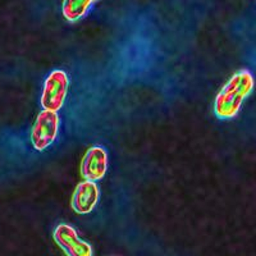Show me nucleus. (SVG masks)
Wrapping results in <instances>:
<instances>
[{"instance_id":"1","label":"nucleus","mask_w":256,"mask_h":256,"mask_svg":"<svg viewBox=\"0 0 256 256\" xmlns=\"http://www.w3.org/2000/svg\"><path fill=\"white\" fill-rule=\"evenodd\" d=\"M254 80L251 73L241 70L233 74L230 81L219 91L214 102V113L219 120L234 118L241 108L242 102L251 92Z\"/></svg>"},{"instance_id":"6","label":"nucleus","mask_w":256,"mask_h":256,"mask_svg":"<svg viewBox=\"0 0 256 256\" xmlns=\"http://www.w3.org/2000/svg\"><path fill=\"white\" fill-rule=\"evenodd\" d=\"M100 200V190L96 182L82 180L77 184L70 198V206L77 214H90Z\"/></svg>"},{"instance_id":"5","label":"nucleus","mask_w":256,"mask_h":256,"mask_svg":"<svg viewBox=\"0 0 256 256\" xmlns=\"http://www.w3.org/2000/svg\"><path fill=\"white\" fill-rule=\"evenodd\" d=\"M108 170V152L104 146H91L82 158L80 173L81 177L86 180H102Z\"/></svg>"},{"instance_id":"7","label":"nucleus","mask_w":256,"mask_h":256,"mask_svg":"<svg viewBox=\"0 0 256 256\" xmlns=\"http://www.w3.org/2000/svg\"><path fill=\"white\" fill-rule=\"evenodd\" d=\"M95 0H63V12L64 18L70 22H76L86 16L88 9L94 4Z\"/></svg>"},{"instance_id":"3","label":"nucleus","mask_w":256,"mask_h":256,"mask_svg":"<svg viewBox=\"0 0 256 256\" xmlns=\"http://www.w3.org/2000/svg\"><path fill=\"white\" fill-rule=\"evenodd\" d=\"M60 127V118L56 112L42 110L38 113L31 130V144L38 152H44L56 142Z\"/></svg>"},{"instance_id":"2","label":"nucleus","mask_w":256,"mask_h":256,"mask_svg":"<svg viewBox=\"0 0 256 256\" xmlns=\"http://www.w3.org/2000/svg\"><path fill=\"white\" fill-rule=\"evenodd\" d=\"M70 88L68 74L62 70H52L44 82L41 92L40 104L44 110H52L58 113L63 108Z\"/></svg>"},{"instance_id":"4","label":"nucleus","mask_w":256,"mask_h":256,"mask_svg":"<svg viewBox=\"0 0 256 256\" xmlns=\"http://www.w3.org/2000/svg\"><path fill=\"white\" fill-rule=\"evenodd\" d=\"M54 241L67 256H92V246L78 236L76 228L67 223L56 226L52 233Z\"/></svg>"}]
</instances>
